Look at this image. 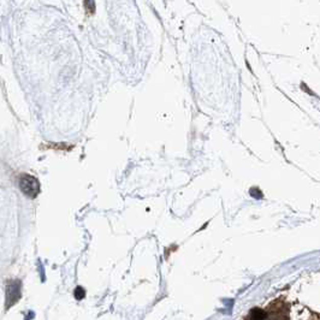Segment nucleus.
I'll return each mask as SVG.
<instances>
[{
	"mask_svg": "<svg viewBox=\"0 0 320 320\" xmlns=\"http://www.w3.org/2000/svg\"><path fill=\"white\" fill-rule=\"evenodd\" d=\"M244 320H267V315H266L265 309L254 307L245 315Z\"/></svg>",
	"mask_w": 320,
	"mask_h": 320,
	"instance_id": "obj_3",
	"label": "nucleus"
},
{
	"mask_svg": "<svg viewBox=\"0 0 320 320\" xmlns=\"http://www.w3.org/2000/svg\"><path fill=\"white\" fill-rule=\"evenodd\" d=\"M84 294H86V292H84V290H83L82 288H81V286H79V288L75 289V298L77 300H82Z\"/></svg>",
	"mask_w": 320,
	"mask_h": 320,
	"instance_id": "obj_4",
	"label": "nucleus"
},
{
	"mask_svg": "<svg viewBox=\"0 0 320 320\" xmlns=\"http://www.w3.org/2000/svg\"><path fill=\"white\" fill-rule=\"evenodd\" d=\"M18 185L22 193L30 199H35L40 193L39 180L32 175L22 174L18 178Z\"/></svg>",
	"mask_w": 320,
	"mask_h": 320,
	"instance_id": "obj_2",
	"label": "nucleus"
},
{
	"mask_svg": "<svg viewBox=\"0 0 320 320\" xmlns=\"http://www.w3.org/2000/svg\"><path fill=\"white\" fill-rule=\"evenodd\" d=\"M267 320H290V305L284 299H276L266 307Z\"/></svg>",
	"mask_w": 320,
	"mask_h": 320,
	"instance_id": "obj_1",
	"label": "nucleus"
}]
</instances>
